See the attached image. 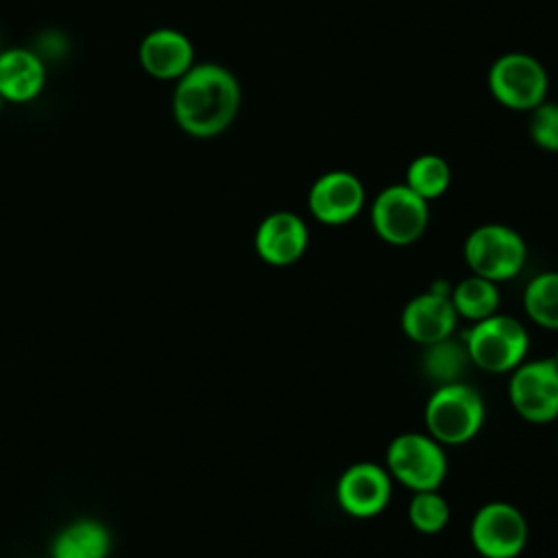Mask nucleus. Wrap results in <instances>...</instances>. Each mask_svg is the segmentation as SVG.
Segmentation results:
<instances>
[{
    "label": "nucleus",
    "instance_id": "obj_22",
    "mask_svg": "<svg viewBox=\"0 0 558 558\" xmlns=\"http://www.w3.org/2000/svg\"><path fill=\"white\" fill-rule=\"evenodd\" d=\"M527 133L538 148L558 153V102L543 100L538 107H534L530 111Z\"/></svg>",
    "mask_w": 558,
    "mask_h": 558
},
{
    "label": "nucleus",
    "instance_id": "obj_6",
    "mask_svg": "<svg viewBox=\"0 0 558 558\" xmlns=\"http://www.w3.org/2000/svg\"><path fill=\"white\" fill-rule=\"evenodd\" d=\"M486 85L501 107L530 113L547 100L549 76L536 57L527 52H504L490 63Z\"/></svg>",
    "mask_w": 558,
    "mask_h": 558
},
{
    "label": "nucleus",
    "instance_id": "obj_20",
    "mask_svg": "<svg viewBox=\"0 0 558 558\" xmlns=\"http://www.w3.org/2000/svg\"><path fill=\"white\" fill-rule=\"evenodd\" d=\"M471 364L464 342L453 340L451 336L425 347L423 353V371L436 386L460 381V375Z\"/></svg>",
    "mask_w": 558,
    "mask_h": 558
},
{
    "label": "nucleus",
    "instance_id": "obj_25",
    "mask_svg": "<svg viewBox=\"0 0 558 558\" xmlns=\"http://www.w3.org/2000/svg\"><path fill=\"white\" fill-rule=\"evenodd\" d=\"M556 451H558V442H556Z\"/></svg>",
    "mask_w": 558,
    "mask_h": 558
},
{
    "label": "nucleus",
    "instance_id": "obj_5",
    "mask_svg": "<svg viewBox=\"0 0 558 558\" xmlns=\"http://www.w3.org/2000/svg\"><path fill=\"white\" fill-rule=\"evenodd\" d=\"M386 471L395 482L418 490H438L447 477L445 447L427 432H403L386 447Z\"/></svg>",
    "mask_w": 558,
    "mask_h": 558
},
{
    "label": "nucleus",
    "instance_id": "obj_7",
    "mask_svg": "<svg viewBox=\"0 0 558 558\" xmlns=\"http://www.w3.org/2000/svg\"><path fill=\"white\" fill-rule=\"evenodd\" d=\"M371 225L379 240L392 246H408L425 233L429 203L405 183L386 185L371 205Z\"/></svg>",
    "mask_w": 558,
    "mask_h": 558
},
{
    "label": "nucleus",
    "instance_id": "obj_13",
    "mask_svg": "<svg viewBox=\"0 0 558 558\" xmlns=\"http://www.w3.org/2000/svg\"><path fill=\"white\" fill-rule=\"evenodd\" d=\"M142 70L157 81H179L196 61L192 39L170 26L146 33L137 48Z\"/></svg>",
    "mask_w": 558,
    "mask_h": 558
},
{
    "label": "nucleus",
    "instance_id": "obj_1",
    "mask_svg": "<svg viewBox=\"0 0 558 558\" xmlns=\"http://www.w3.org/2000/svg\"><path fill=\"white\" fill-rule=\"evenodd\" d=\"M242 102V87L235 74L220 63H194L172 92V118L177 126L196 140L225 133Z\"/></svg>",
    "mask_w": 558,
    "mask_h": 558
},
{
    "label": "nucleus",
    "instance_id": "obj_4",
    "mask_svg": "<svg viewBox=\"0 0 558 558\" xmlns=\"http://www.w3.org/2000/svg\"><path fill=\"white\" fill-rule=\"evenodd\" d=\"M462 257L471 275L501 283L521 272L527 259V244L512 227L486 222L466 235Z\"/></svg>",
    "mask_w": 558,
    "mask_h": 558
},
{
    "label": "nucleus",
    "instance_id": "obj_3",
    "mask_svg": "<svg viewBox=\"0 0 558 558\" xmlns=\"http://www.w3.org/2000/svg\"><path fill=\"white\" fill-rule=\"evenodd\" d=\"M462 342L471 364L493 375L512 373L527 357L530 349L525 325L499 312L473 323Z\"/></svg>",
    "mask_w": 558,
    "mask_h": 558
},
{
    "label": "nucleus",
    "instance_id": "obj_9",
    "mask_svg": "<svg viewBox=\"0 0 558 558\" xmlns=\"http://www.w3.org/2000/svg\"><path fill=\"white\" fill-rule=\"evenodd\" d=\"M512 410L527 423L545 425L558 418V368L551 357L523 360L508 379Z\"/></svg>",
    "mask_w": 558,
    "mask_h": 558
},
{
    "label": "nucleus",
    "instance_id": "obj_17",
    "mask_svg": "<svg viewBox=\"0 0 558 558\" xmlns=\"http://www.w3.org/2000/svg\"><path fill=\"white\" fill-rule=\"evenodd\" d=\"M449 299L456 307L458 318L477 323V320L488 318L495 312H499L501 294H499V288L495 281H488L477 275H469L462 281H458L456 286H451Z\"/></svg>",
    "mask_w": 558,
    "mask_h": 558
},
{
    "label": "nucleus",
    "instance_id": "obj_23",
    "mask_svg": "<svg viewBox=\"0 0 558 558\" xmlns=\"http://www.w3.org/2000/svg\"><path fill=\"white\" fill-rule=\"evenodd\" d=\"M551 360H554V364H556V368H558V351H556V355H554Z\"/></svg>",
    "mask_w": 558,
    "mask_h": 558
},
{
    "label": "nucleus",
    "instance_id": "obj_24",
    "mask_svg": "<svg viewBox=\"0 0 558 558\" xmlns=\"http://www.w3.org/2000/svg\"><path fill=\"white\" fill-rule=\"evenodd\" d=\"M2 107H4V100H2V96H0V113H2Z\"/></svg>",
    "mask_w": 558,
    "mask_h": 558
},
{
    "label": "nucleus",
    "instance_id": "obj_12",
    "mask_svg": "<svg viewBox=\"0 0 558 558\" xmlns=\"http://www.w3.org/2000/svg\"><path fill=\"white\" fill-rule=\"evenodd\" d=\"M255 253L268 266H290L299 262L310 244L305 220L288 209H279L262 218L253 235Z\"/></svg>",
    "mask_w": 558,
    "mask_h": 558
},
{
    "label": "nucleus",
    "instance_id": "obj_16",
    "mask_svg": "<svg viewBox=\"0 0 558 558\" xmlns=\"http://www.w3.org/2000/svg\"><path fill=\"white\" fill-rule=\"evenodd\" d=\"M111 545L109 527L98 519L83 517L70 521L54 534L50 558H109Z\"/></svg>",
    "mask_w": 558,
    "mask_h": 558
},
{
    "label": "nucleus",
    "instance_id": "obj_15",
    "mask_svg": "<svg viewBox=\"0 0 558 558\" xmlns=\"http://www.w3.org/2000/svg\"><path fill=\"white\" fill-rule=\"evenodd\" d=\"M46 87V65L41 57L22 46L0 50V96L4 102L26 105Z\"/></svg>",
    "mask_w": 558,
    "mask_h": 558
},
{
    "label": "nucleus",
    "instance_id": "obj_11",
    "mask_svg": "<svg viewBox=\"0 0 558 558\" xmlns=\"http://www.w3.org/2000/svg\"><path fill=\"white\" fill-rule=\"evenodd\" d=\"M366 203L364 183L349 170L323 172L307 192V209L320 225L340 227L351 222Z\"/></svg>",
    "mask_w": 558,
    "mask_h": 558
},
{
    "label": "nucleus",
    "instance_id": "obj_10",
    "mask_svg": "<svg viewBox=\"0 0 558 558\" xmlns=\"http://www.w3.org/2000/svg\"><path fill=\"white\" fill-rule=\"evenodd\" d=\"M392 497V477L386 466L362 460L349 464L336 484L338 506L353 519H373Z\"/></svg>",
    "mask_w": 558,
    "mask_h": 558
},
{
    "label": "nucleus",
    "instance_id": "obj_8",
    "mask_svg": "<svg viewBox=\"0 0 558 558\" xmlns=\"http://www.w3.org/2000/svg\"><path fill=\"white\" fill-rule=\"evenodd\" d=\"M527 536L523 512L504 499L480 506L469 525L471 545L482 558H517L525 549Z\"/></svg>",
    "mask_w": 558,
    "mask_h": 558
},
{
    "label": "nucleus",
    "instance_id": "obj_18",
    "mask_svg": "<svg viewBox=\"0 0 558 558\" xmlns=\"http://www.w3.org/2000/svg\"><path fill=\"white\" fill-rule=\"evenodd\" d=\"M523 310L536 327L558 331V270L538 272L527 281Z\"/></svg>",
    "mask_w": 558,
    "mask_h": 558
},
{
    "label": "nucleus",
    "instance_id": "obj_19",
    "mask_svg": "<svg viewBox=\"0 0 558 558\" xmlns=\"http://www.w3.org/2000/svg\"><path fill=\"white\" fill-rule=\"evenodd\" d=\"M403 183L429 203L434 198H440L449 190L451 168L440 155L423 153L408 163Z\"/></svg>",
    "mask_w": 558,
    "mask_h": 558
},
{
    "label": "nucleus",
    "instance_id": "obj_2",
    "mask_svg": "<svg viewBox=\"0 0 558 558\" xmlns=\"http://www.w3.org/2000/svg\"><path fill=\"white\" fill-rule=\"evenodd\" d=\"M427 434L445 445H464L473 440L486 418L482 395L466 381L440 384L425 403Z\"/></svg>",
    "mask_w": 558,
    "mask_h": 558
},
{
    "label": "nucleus",
    "instance_id": "obj_26",
    "mask_svg": "<svg viewBox=\"0 0 558 558\" xmlns=\"http://www.w3.org/2000/svg\"><path fill=\"white\" fill-rule=\"evenodd\" d=\"M0 50H2V48H0Z\"/></svg>",
    "mask_w": 558,
    "mask_h": 558
},
{
    "label": "nucleus",
    "instance_id": "obj_14",
    "mask_svg": "<svg viewBox=\"0 0 558 558\" xmlns=\"http://www.w3.org/2000/svg\"><path fill=\"white\" fill-rule=\"evenodd\" d=\"M456 325L458 314L449 294L436 290L412 296L401 310V331L421 347L453 336Z\"/></svg>",
    "mask_w": 558,
    "mask_h": 558
},
{
    "label": "nucleus",
    "instance_id": "obj_21",
    "mask_svg": "<svg viewBox=\"0 0 558 558\" xmlns=\"http://www.w3.org/2000/svg\"><path fill=\"white\" fill-rule=\"evenodd\" d=\"M451 517L447 499L438 490L412 493L408 504V521L421 534H438Z\"/></svg>",
    "mask_w": 558,
    "mask_h": 558
}]
</instances>
